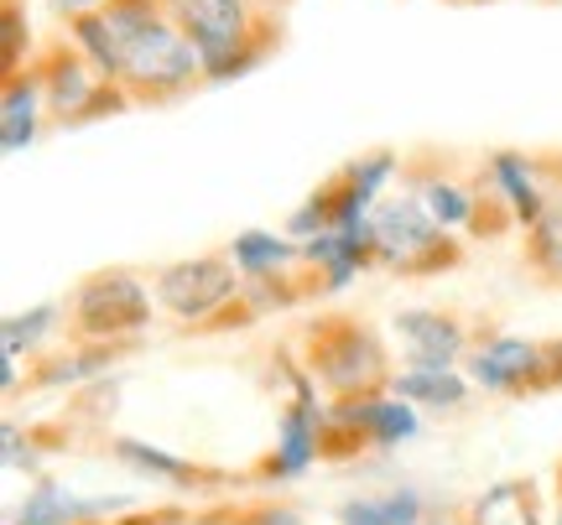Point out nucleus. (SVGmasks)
Wrapping results in <instances>:
<instances>
[{
    "label": "nucleus",
    "instance_id": "obj_4",
    "mask_svg": "<svg viewBox=\"0 0 562 525\" xmlns=\"http://www.w3.org/2000/svg\"><path fill=\"white\" fill-rule=\"evenodd\" d=\"M151 318V297L131 271H100L79 286L74 297V323L83 339H121V333H140Z\"/></svg>",
    "mask_w": 562,
    "mask_h": 525
},
{
    "label": "nucleus",
    "instance_id": "obj_20",
    "mask_svg": "<svg viewBox=\"0 0 562 525\" xmlns=\"http://www.w3.org/2000/svg\"><path fill=\"white\" fill-rule=\"evenodd\" d=\"M53 318H58V307H37V312H26V318H5V354L16 359L21 354V344L32 349L53 328Z\"/></svg>",
    "mask_w": 562,
    "mask_h": 525
},
{
    "label": "nucleus",
    "instance_id": "obj_2",
    "mask_svg": "<svg viewBox=\"0 0 562 525\" xmlns=\"http://www.w3.org/2000/svg\"><path fill=\"white\" fill-rule=\"evenodd\" d=\"M161 5L188 32V42L199 47L203 79L214 83L240 79L245 68H256L281 37V26L256 16V0H161Z\"/></svg>",
    "mask_w": 562,
    "mask_h": 525
},
{
    "label": "nucleus",
    "instance_id": "obj_10",
    "mask_svg": "<svg viewBox=\"0 0 562 525\" xmlns=\"http://www.w3.org/2000/svg\"><path fill=\"white\" fill-rule=\"evenodd\" d=\"M490 178L501 187L505 208L516 214V224H537L547 208H552V198H547L542 182H537V167H531V157H521V151H495V157H490Z\"/></svg>",
    "mask_w": 562,
    "mask_h": 525
},
{
    "label": "nucleus",
    "instance_id": "obj_1",
    "mask_svg": "<svg viewBox=\"0 0 562 525\" xmlns=\"http://www.w3.org/2000/svg\"><path fill=\"white\" fill-rule=\"evenodd\" d=\"M100 11L110 21V37H115V53H121V83L131 89V100H182L203 79L199 47L188 42L178 21L167 16L161 0H104Z\"/></svg>",
    "mask_w": 562,
    "mask_h": 525
},
{
    "label": "nucleus",
    "instance_id": "obj_26",
    "mask_svg": "<svg viewBox=\"0 0 562 525\" xmlns=\"http://www.w3.org/2000/svg\"><path fill=\"white\" fill-rule=\"evenodd\" d=\"M558 525H562V515H558Z\"/></svg>",
    "mask_w": 562,
    "mask_h": 525
},
{
    "label": "nucleus",
    "instance_id": "obj_15",
    "mask_svg": "<svg viewBox=\"0 0 562 525\" xmlns=\"http://www.w3.org/2000/svg\"><path fill=\"white\" fill-rule=\"evenodd\" d=\"M396 390H402L406 401H427V406H459L463 401V380L453 369H406L396 375Z\"/></svg>",
    "mask_w": 562,
    "mask_h": 525
},
{
    "label": "nucleus",
    "instance_id": "obj_6",
    "mask_svg": "<svg viewBox=\"0 0 562 525\" xmlns=\"http://www.w3.org/2000/svg\"><path fill=\"white\" fill-rule=\"evenodd\" d=\"M313 369L334 390H364L385 375L375 333L360 328L355 318H328L323 328H313Z\"/></svg>",
    "mask_w": 562,
    "mask_h": 525
},
{
    "label": "nucleus",
    "instance_id": "obj_14",
    "mask_svg": "<svg viewBox=\"0 0 562 525\" xmlns=\"http://www.w3.org/2000/svg\"><path fill=\"white\" fill-rule=\"evenodd\" d=\"M100 505H83V500H74L68 489L58 484H42L32 489V500L21 505L16 525H68V521H79V515H94Z\"/></svg>",
    "mask_w": 562,
    "mask_h": 525
},
{
    "label": "nucleus",
    "instance_id": "obj_7",
    "mask_svg": "<svg viewBox=\"0 0 562 525\" xmlns=\"http://www.w3.org/2000/svg\"><path fill=\"white\" fill-rule=\"evenodd\" d=\"M42 104H47L42 68H26V73L5 79V110H0V146H5V157H16V151H26V146L37 141Z\"/></svg>",
    "mask_w": 562,
    "mask_h": 525
},
{
    "label": "nucleus",
    "instance_id": "obj_19",
    "mask_svg": "<svg viewBox=\"0 0 562 525\" xmlns=\"http://www.w3.org/2000/svg\"><path fill=\"white\" fill-rule=\"evenodd\" d=\"M307 464H313V411H307V406H297V411L286 416V432H281L277 468H281V473H302Z\"/></svg>",
    "mask_w": 562,
    "mask_h": 525
},
{
    "label": "nucleus",
    "instance_id": "obj_9",
    "mask_svg": "<svg viewBox=\"0 0 562 525\" xmlns=\"http://www.w3.org/2000/svg\"><path fill=\"white\" fill-rule=\"evenodd\" d=\"M396 328H402L412 364H422V369H448V364L459 359L463 328L453 318H442V312H402Z\"/></svg>",
    "mask_w": 562,
    "mask_h": 525
},
{
    "label": "nucleus",
    "instance_id": "obj_11",
    "mask_svg": "<svg viewBox=\"0 0 562 525\" xmlns=\"http://www.w3.org/2000/svg\"><path fill=\"white\" fill-rule=\"evenodd\" d=\"M422 208L442 224V229H463V224H480V203H484V187H463V182L442 178V172H422L417 187Z\"/></svg>",
    "mask_w": 562,
    "mask_h": 525
},
{
    "label": "nucleus",
    "instance_id": "obj_17",
    "mask_svg": "<svg viewBox=\"0 0 562 525\" xmlns=\"http://www.w3.org/2000/svg\"><path fill=\"white\" fill-rule=\"evenodd\" d=\"M526 261L537 265L542 276L562 282V203H552L542 219L531 224V240H526Z\"/></svg>",
    "mask_w": 562,
    "mask_h": 525
},
{
    "label": "nucleus",
    "instance_id": "obj_21",
    "mask_svg": "<svg viewBox=\"0 0 562 525\" xmlns=\"http://www.w3.org/2000/svg\"><path fill=\"white\" fill-rule=\"evenodd\" d=\"M21 37H26V26H21V5H16V0H5V53H0V62H5V79H11V73H21Z\"/></svg>",
    "mask_w": 562,
    "mask_h": 525
},
{
    "label": "nucleus",
    "instance_id": "obj_23",
    "mask_svg": "<svg viewBox=\"0 0 562 525\" xmlns=\"http://www.w3.org/2000/svg\"><path fill=\"white\" fill-rule=\"evenodd\" d=\"M104 0H58V11H68V16H74V11H100Z\"/></svg>",
    "mask_w": 562,
    "mask_h": 525
},
{
    "label": "nucleus",
    "instance_id": "obj_12",
    "mask_svg": "<svg viewBox=\"0 0 562 525\" xmlns=\"http://www.w3.org/2000/svg\"><path fill=\"white\" fill-rule=\"evenodd\" d=\"M292 255H302V244H286V240H277V235H261V229H245L240 240L229 244V261L240 265L250 282L271 276V271H277V265H286Z\"/></svg>",
    "mask_w": 562,
    "mask_h": 525
},
{
    "label": "nucleus",
    "instance_id": "obj_16",
    "mask_svg": "<svg viewBox=\"0 0 562 525\" xmlns=\"http://www.w3.org/2000/svg\"><path fill=\"white\" fill-rule=\"evenodd\" d=\"M422 500L417 494H385V500H355L344 505V525H417Z\"/></svg>",
    "mask_w": 562,
    "mask_h": 525
},
{
    "label": "nucleus",
    "instance_id": "obj_25",
    "mask_svg": "<svg viewBox=\"0 0 562 525\" xmlns=\"http://www.w3.org/2000/svg\"><path fill=\"white\" fill-rule=\"evenodd\" d=\"M261 5H271V0H261Z\"/></svg>",
    "mask_w": 562,
    "mask_h": 525
},
{
    "label": "nucleus",
    "instance_id": "obj_22",
    "mask_svg": "<svg viewBox=\"0 0 562 525\" xmlns=\"http://www.w3.org/2000/svg\"><path fill=\"white\" fill-rule=\"evenodd\" d=\"M121 458H131V464H140V468H157V473H172V479H182L188 468L178 464V458H161V453H146L140 443H121Z\"/></svg>",
    "mask_w": 562,
    "mask_h": 525
},
{
    "label": "nucleus",
    "instance_id": "obj_18",
    "mask_svg": "<svg viewBox=\"0 0 562 525\" xmlns=\"http://www.w3.org/2000/svg\"><path fill=\"white\" fill-rule=\"evenodd\" d=\"M474 525H537V515H531V500L521 484H501L474 505Z\"/></svg>",
    "mask_w": 562,
    "mask_h": 525
},
{
    "label": "nucleus",
    "instance_id": "obj_3",
    "mask_svg": "<svg viewBox=\"0 0 562 525\" xmlns=\"http://www.w3.org/2000/svg\"><path fill=\"white\" fill-rule=\"evenodd\" d=\"M370 224H375V261L402 271V276H427V271H442V265H459V244L448 240V229L422 208L417 193L381 198L370 208Z\"/></svg>",
    "mask_w": 562,
    "mask_h": 525
},
{
    "label": "nucleus",
    "instance_id": "obj_13",
    "mask_svg": "<svg viewBox=\"0 0 562 525\" xmlns=\"http://www.w3.org/2000/svg\"><path fill=\"white\" fill-rule=\"evenodd\" d=\"M344 422H364L381 443H402V437H412L417 432V416H412V406L402 401H349V411H344Z\"/></svg>",
    "mask_w": 562,
    "mask_h": 525
},
{
    "label": "nucleus",
    "instance_id": "obj_5",
    "mask_svg": "<svg viewBox=\"0 0 562 525\" xmlns=\"http://www.w3.org/2000/svg\"><path fill=\"white\" fill-rule=\"evenodd\" d=\"M240 265L224 261V255H199V261H178L167 265L157 276V303L167 312H178L188 323H199V318H214L224 303H235V292H240Z\"/></svg>",
    "mask_w": 562,
    "mask_h": 525
},
{
    "label": "nucleus",
    "instance_id": "obj_8",
    "mask_svg": "<svg viewBox=\"0 0 562 525\" xmlns=\"http://www.w3.org/2000/svg\"><path fill=\"white\" fill-rule=\"evenodd\" d=\"M547 364L542 344H526V339H490V344L474 354L469 375L484 385V390H516V385L537 380Z\"/></svg>",
    "mask_w": 562,
    "mask_h": 525
},
{
    "label": "nucleus",
    "instance_id": "obj_24",
    "mask_svg": "<svg viewBox=\"0 0 562 525\" xmlns=\"http://www.w3.org/2000/svg\"><path fill=\"white\" fill-rule=\"evenodd\" d=\"M261 525H302L297 515H261Z\"/></svg>",
    "mask_w": 562,
    "mask_h": 525
}]
</instances>
